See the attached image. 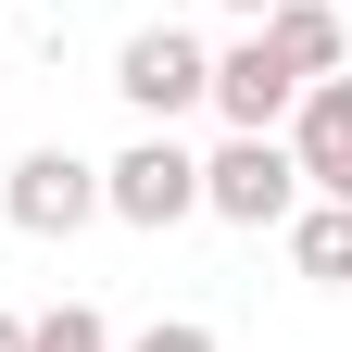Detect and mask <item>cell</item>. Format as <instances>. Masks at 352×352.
Wrapping results in <instances>:
<instances>
[{"instance_id":"277c9868","label":"cell","mask_w":352,"mask_h":352,"mask_svg":"<svg viewBox=\"0 0 352 352\" xmlns=\"http://www.w3.org/2000/svg\"><path fill=\"white\" fill-rule=\"evenodd\" d=\"M0 214H13L25 239H76L88 214H101V164H76V151H25L13 176H0Z\"/></svg>"},{"instance_id":"9c48e42d","label":"cell","mask_w":352,"mask_h":352,"mask_svg":"<svg viewBox=\"0 0 352 352\" xmlns=\"http://www.w3.org/2000/svg\"><path fill=\"white\" fill-rule=\"evenodd\" d=\"M25 352H113V327L88 315V302H51V315L25 327Z\"/></svg>"},{"instance_id":"8992f818","label":"cell","mask_w":352,"mask_h":352,"mask_svg":"<svg viewBox=\"0 0 352 352\" xmlns=\"http://www.w3.org/2000/svg\"><path fill=\"white\" fill-rule=\"evenodd\" d=\"M289 164L315 201H352V76H302L289 101Z\"/></svg>"},{"instance_id":"8fae6325","label":"cell","mask_w":352,"mask_h":352,"mask_svg":"<svg viewBox=\"0 0 352 352\" xmlns=\"http://www.w3.org/2000/svg\"><path fill=\"white\" fill-rule=\"evenodd\" d=\"M0 352H25V315H0Z\"/></svg>"},{"instance_id":"7c38bea8","label":"cell","mask_w":352,"mask_h":352,"mask_svg":"<svg viewBox=\"0 0 352 352\" xmlns=\"http://www.w3.org/2000/svg\"><path fill=\"white\" fill-rule=\"evenodd\" d=\"M227 13H252V25H264V13H277V0H227Z\"/></svg>"},{"instance_id":"6da1fadb","label":"cell","mask_w":352,"mask_h":352,"mask_svg":"<svg viewBox=\"0 0 352 352\" xmlns=\"http://www.w3.org/2000/svg\"><path fill=\"white\" fill-rule=\"evenodd\" d=\"M201 214H227V227H289V214H302L289 139H227V151H201Z\"/></svg>"},{"instance_id":"30bf717a","label":"cell","mask_w":352,"mask_h":352,"mask_svg":"<svg viewBox=\"0 0 352 352\" xmlns=\"http://www.w3.org/2000/svg\"><path fill=\"white\" fill-rule=\"evenodd\" d=\"M126 352H214V327H189V315H176V327H139Z\"/></svg>"},{"instance_id":"3957f363","label":"cell","mask_w":352,"mask_h":352,"mask_svg":"<svg viewBox=\"0 0 352 352\" xmlns=\"http://www.w3.org/2000/svg\"><path fill=\"white\" fill-rule=\"evenodd\" d=\"M113 88H126V101H139L151 126H176V113H189L201 88H214V51H201L189 25H139V38L113 51Z\"/></svg>"},{"instance_id":"5b68a950","label":"cell","mask_w":352,"mask_h":352,"mask_svg":"<svg viewBox=\"0 0 352 352\" xmlns=\"http://www.w3.org/2000/svg\"><path fill=\"white\" fill-rule=\"evenodd\" d=\"M201 101L227 113V139H277V126H289V101H302V76L264 51V25H252L239 51H214V88H201Z\"/></svg>"},{"instance_id":"52a82bcc","label":"cell","mask_w":352,"mask_h":352,"mask_svg":"<svg viewBox=\"0 0 352 352\" xmlns=\"http://www.w3.org/2000/svg\"><path fill=\"white\" fill-rule=\"evenodd\" d=\"M264 51H277L289 76H340V63H352V38H340L327 0H277V13H264Z\"/></svg>"},{"instance_id":"ba28073f","label":"cell","mask_w":352,"mask_h":352,"mask_svg":"<svg viewBox=\"0 0 352 352\" xmlns=\"http://www.w3.org/2000/svg\"><path fill=\"white\" fill-rule=\"evenodd\" d=\"M289 264L315 289H352V201H302L289 214Z\"/></svg>"},{"instance_id":"7a4b0ae2","label":"cell","mask_w":352,"mask_h":352,"mask_svg":"<svg viewBox=\"0 0 352 352\" xmlns=\"http://www.w3.org/2000/svg\"><path fill=\"white\" fill-rule=\"evenodd\" d=\"M101 214H126V227H176V214H201V151H176L164 126L139 151L101 164Z\"/></svg>"}]
</instances>
